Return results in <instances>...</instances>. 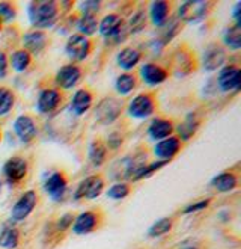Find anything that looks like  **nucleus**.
Segmentation results:
<instances>
[{
  "mask_svg": "<svg viewBox=\"0 0 241 249\" xmlns=\"http://www.w3.org/2000/svg\"><path fill=\"white\" fill-rule=\"evenodd\" d=\"M29 23L35 31H45L57 24L60 17L59 3L53 0H36L27 5Z\"/></svg>",
  "mask_w": 241,
  "mask_h": 249,
  "instance_id": "obj_1",
  "label": "nucleus"
},
{
  "mask_svg": "<svg viewBox=\"0 0 241 249\" xmlns=\"http://www.w3.org/2000/svg\"><path fill=\"white\" fill-rule=\"evenodd\" d=\"M122 110H124V103L120 101V98L105 97L98 101V105L94 109L95 121L103 125H110L119 118Z\"/></svg>",
  "mask_w": 241,
  "mask_h": 249,
  "instance_id": "obj_2",
  "label": "nucleus"
},
{
  "mask_svg": "<svg viewBox=\"0 0 241 249\" xmlns=\"http://www.w3.org/2000/svg\"><path fill=\"white\" fill-rule=\"evenodd\" d=\"M98 34L107 41L120 42L127 35L124 18L119 14H107L101 21H98Z\"/></svg>",
  "mask_w": 241,
  "mask_h": 249,
  "instance_id": "obj_3",
  "label": "nucleus"
},
{
  "mask_svg": "<svg viewBox=\"0 0 241 249\" xmlns=\"http://www.w3.org/2000/svg\"><path fill=\"white\" fill-rule=\"evenodd\" d=\"M213 6L211 2H204V0H191V2H184L178 8V20L187 24H198L207 18L209 9Z\"/></svg>",
  "mask_w": 241,
  "mask_h": 249,
  "instance_id": "obj_4",
  "label": "nucleus"
},
{
  "mask_svg": "<svg viewBox=\"0 0 241 249\" xmlns=\"http://www.w3.org/2000/svg\"><path fill=\"white\" fill-rule=\"evenodd\" d=\"M39 196L36 190L29 189L20 195V198L15 201V204L11 209V222H23L30 216L36 206H38Z\"/></svg>",
  "mask_w": 241,
  "mask_h": 249,
  "instance_id": "obj_5",
  "label": "nucleus"
},
{
  "mask_svg": "<svg viewBox=\"0 0 241 249\" xmlns=\"http://www.w3.org/2000/svg\"><path fill=\"white\" fill-rule=\"evenodd\" d=\"M155 100L154 97L148 94V92H143V94H138L134 95L127 105V113L130 118L133 120H146L149 118L151 115L155 112Z\"/></svg>",
  "mask_w": 241,
  "mask_h": 249,
  "instance_id": "obj_6",
  "label": "nucleus"
},
{
  "mask_svg": "<svg viewBox=\"0 0 241 249\" xmlns=\"http://www.w3.org/2000/svg\"><path fill=\"white\" fill-rule=\"evenodd\" d=\"M104 178L101 175H89V177L83 178L77 187H75L72 198L74 201H92L97 199L103 192H104Z\"/></svg>",
  "mask_w": 241,
  "mask_h": 249,
  "instance_id": "obj_7",
  "label": "nucleus"
},
{
  "mask_svg": "<svg viewBox=\"0 0 241 249\" xmlns=\"http://www.w3.org/2000/svg\"><path fill=\"white\" fill-rule=\"evenodd\" d=\"M90 52H92V41L80 34H72L68 36L65 42V53L69 59L74 62H83L86 61Z\"/></svg>",
  "mask_w": 241,
  "mask_h": 249,
  "instance_id": "obj_8",
  "label": "nucleus"
},
{
  "mask_svg": "<svg viewBox=\"0 0 241 249\" xmlns=\"http://www.w3.org/2000/svg\"><path fill=\"white\" fill-rule=\"evenodd\" d=\"M29 172V162L24 157L12 156L3 165V178L9 186H17L24 181Z\"/></svg>",
  "mask_w": 241,
  "mask_h": 249,
  "instance_id": "obj_9",
  "label": "nucleus"
},
{
  "mask_svg": "<svg viewBox=\"0 0 241 249\" xmlns=\"http://www.w3.org/2000/svg\"><path fill=\"white\" fill-rule=\"evenodd\" d=\"M216 86L223 94H231L240 91V68L237 65H224L219 70Z\"/></svg>",
  "mask_w": 241,
  "mask_h": 249,
  "instance_id": "obj_10",
  "label": "nucleus"
},
{
  "mask_svg": "<svg viewBox=\"0 0 241 249\" xmlns=\"http://www.w3.org/2000/svg\"><path fill=\"white\" fill-rule=\"evenodd\" d=\"M12 130H14V135L17 136V139L24 145L34 142L35 138L38 136V125L32 116H29V115L17 116L12 124Z\"/></svg>",
  "mask_w": 241,
  "mask_h": 249,
  "instance_id": "obj_11",
  "label": "nucleus"
},
{
  "mask_svg": "<svg viewBox=\"0 0 241 249\" xmlns=\"http://www.w3.org/2000/svg\"><path fill=\"white\" fill-rule=\"evenodd\" d=\"M42 189H44V192L49 195V198H52L53 201H60L65 196L67 189H68V180L65 177V174L60 171L52 172L49 177L44 180Z\"/></svg>",
  "mask_w": 241,
  "mask_h": 249,
  "instance_id": "obj_12",
  "label": "nucleus"
},
{
  "mask_svg": "<svg viewBox=\"0 0 241 249\" xmlns=\"http://www.w3.org/2000/svg\"><path fill=\"white\" fill-rule=\"evenodd\" d=\"M100 225V216L98 213L92 210L82 212L80 214L74 216V222L71 225V230L75 236H87V234L94 232Z\"/></svg>",
  "mask_w": 241,
  "mask_h": 249,
  "instance_id": "obj_13",
  "label": "nucleus"
},
{
  "mask_svg": "<svg viewBox=\"0 0 241 249\" xmlns=\"http://www.w3.org/2000/svg\"><path fill=\"white\" fill-rule=\"evenodd\" d=\"M82 79V70L75 64H67L64 67H60L54 76V83L57 88L64 91L72 89Z\"/></svg>",
  "mask_w": 241,
  "mask_h": 249,
  "instance_id": "obj_14",
  "label": "nucleus"
},
{
  "mask_svg": "<svg viewBox=\"0 0 241 249\" xmlns=\"http://www.w3.org/2000/svg\"><path fill=\"white\" fill-rule=\"evenodd\" d=\"M60 105H62V94H60V91L54 89V88H47V89H42L38 95L36 110L41 115H50L56 112Z\"/></svg>",
  "mask_w": 241,
  "mask_h": 249,
  "instance_id": "obj_15",
  "label": "nucleus"
},
{
  "mask_svg": "<svg viewBox=\"0 0 241 249\" xmlns=\"http://www.w3.org/2000/svg\"><path fill=\"white\" fill-rule=\"evenodd\" d=\"M226 64V50L220 44H209L202 54V67L205 71L213 72L224 67Z\"/></svg>",
  "mask_w": 241,
  "mask_h": 249,
  "instance_id": "obj_16",
  "label": "nucleus"
},
{
  "mask_svg": "<svg viewBox=\"0 0 241 249\" xmlns=\"http://www.w3.org/2000/svg\"><path fill=\"white\" fill-rule=\"evenodd\" d=\"M181 148H183V142L172 135L163 141H158L154 145V156L157 157V160H160V162L169 163L171 160L175 159V156L181 151Z\"/></svg>",
  "mask_w": 241,
  "mask_h": 249,
  "instance_id": "obj_17",
  "label": "nucleus"
},
{
  "mask_svg": "<svg viewBox=\"0 0 241 249\" xmlns=\"http://www.w3.org/2000/svg\"><path fill=\"white\" fill-rule=\"evenodd\" d=\"M139 76L143 80L145 85L148 86H158L161 83H164L169 77V71L163 68L158 64L154 62H146L140 67L139 70Z\"/></svg>",
  "mask_w": 241,
  "mask_h": 249,
  "instance_id": "obj_18",
  "label": "nucleus"
},
{
  "mask_svg": "<svg viewBox=\"0 0 241 249\" xmlns=\"http://www.w3.org/2000/svg\"><path fill=\"white\" fill-rule=\"evenodd\" d=\"M92 103H94V94L90 92L87 88H80V89L75 91L71 97L69 110L75 116H83L85 113L90 110Z\"/></svg>",
  "mask_w": 241,
  "mask_h": 249,
  "instance_id": "obj_19",
  "label": "nucleus"
},
{
  "mask_svg": "<svg viewBox=\"0 0 241 249\" xmlns=\"http://www.w3.org/2000/svg\"><path fill=\"white\" fill-rule=\"evenodd\" d=\"M23 49L32 56V54H41L45 47H47V35H45V32L42 31H35V29H32V31H29L23 35Z\"/></svg>",
  "mask_w": 241,
  "mask_h": 249,
  "instance_id": "obj_20",
  "label": "nucleus"
},
{
  "mask_svg": "<svg viewBox=\"0 0 241 249\" xmlns=\"http://www.w3.org/2000/svg\"><path fill=\"white\" fill-rule=\"evenodd\" d=\"M173 131H175L173 123L171 120H166V118H154V120H151V123H149V125L146 128V133H148L149 139H153L155 142L172 136Z\"/></svg>",
  "mask_w": 241,
  "mask_h": 249,
  "instance_id": "obj_21",
  "label": "nucleus"
},
{
  "mask_svg": "<svg viewBox=\"0 0 241 249\" xmlns=\"http://www.w3.org/2000/svg\"><path fill=\"white\" fill-rule=\"evenodd\" d=\"M149 20L155 27H163L169 20L171 16V3L163 2V0H157V2H151L148 9Z\"/></svg>",
  "mask_w": 241,
  "mask_h": 249,
  "instance_id": "obj_22",
  "label": "nucleus"
},
{
  "mask_svg": "<svg viewBox=\"0 0 241 249\" xmlns=\"http://www.w3.org/2000/svg\"><path fill=\"white\" fill-rule=\"evenodd\" d=\"M142 61V52L136 47H124L116 54V64L124 71H131Z\"/></svg>",
  "mask_w": 241,
  "mask_h": 249,
  "instance_id": "obj_23",
  "label": "nucleus"
},
{
  "mask_svg": "<svg viewBox=\"0 0 241 249\" xmlns=\"http://www.w3.org/2000/svg\"><path fill=\"white\" fill-rule=\"evenodd\" d=\"M201 125V120H199V116L196 115V113H189L186 118L181 121L178 125H176V138L183 142V141H189L191 139L194 135H196V131H198Z\"/></svg>",
  "mask_w": 241,
  "mask_h": 249,
  "instance_id": "obj_24",
  "label": "nucleus"
},
{
  "mask_svg": "<svg viewBox=\"0 0 241 249\" xmlns=\"http://www.w3.org/2000/svg\"><path fill=\"white\" fill-rule=\"evenodd\" d=\"M20 230L12 225V224H5L0 228V248L2 249H17L20 246Z\"/></svg>",
  "mask_w": 241,
  "mask_h": 249,
  "instance_id": "obj_25",
  "label": "nucleus"
},
{
  "mask_svg": "<svg viewBox=\"0 0 241 249\" xmlns=\"http://www.w3.org/2000/svg\"><path fill=\"white\" fill-rule=\"evenodd\" d=\"M211 186L220 194H228L238 186V177L234 172H220L211 180Z\"/></svg>",
  "mask_w": 241,
  "mask_h": 249,
  "instance_id": "obj_26",
  "label": "nucleus"
},
{
  "mask_svg": "<svg viewBox=\"0 0 241 249\" xmlns=\"http://www.w3.org/2000/svg\"><path fill=\"white\" fill-rule=\"evenodd\" d=\"M136 86H138V77L131 72H122L115 80V91L120 97L130 95L136 89Z\"/></svg>",
  "mask_w": 241,
  "mask_h": 249,
  "instance_id": "obj_27",
  "label": "nucleus"
},
{
  "mask_svg": "<svg viewBox=\"0 0 241 249\" xmlns=\"http://www.w3.org/2000/svg\"><path fill=\"white\" fill-rule=\"evenodd\" d=\"M146 21H148V14L145 9H136L130 18L125 23V29H127V34L130 35H138L140 34L143 29L146 27Z\"/></svg>",
  "mask_w": 241,
  "mask_h": 249,
  "instance_id": "obj_28",
  "label": "nucleus"
},
{
  "mask_svg": "<svg viewBox=\"0 0 241 249\" xmlns=\"http://www.w3.org/2000/svg\"><path fill=\"white\" fill-rule=\"evenodd\" d=\"M89 162L94 168H100L104 165L105 159H107V146L103 143L101 141H94L89 145V151H87Z\"/></svg>",
  "mask_w": 241,
  "mask_h": 249,
  "instance_id": "obj_29",
  "label": "nucleus"
},
{
  "mask_svg": "<svg viewBox=\"0 0 241 249\" xmlns=\"http://www.w3.org/2000/svg\"><path fill=\"white\" fill-rule=\"evenodd\" d=\"M222 41L224 44V47H228L232 52H237L241 49V27L231 24L226 26L224 31L222 34Z\"/></svg>",
  "mask_w": 241,
  "mask_h": 249,
  "instance_id": "obj_30",
  "label": "nucleus"
},
{
  "mask_svg": "<svg viewBox=\"0 0 241 249\" xmlns=\"http://www.w3.org/2000/svg\"><path fill=\"white\" fill-rule=\"evenodd\" d=\"M9 65L15 72H24L30 64H32V56H30L24 49H18L12 52V54L8 57Z\"/></svg>",
  "mask_w": 241,
  "mask_h": 249,
  "instance_id": "obj_31",
  "label": "nucleus"
},
{
  "mask_svg": "<svg viewBox=\"0 0 241 249\" xmlns=\"http://www.w3.org/2000/svg\"><path fill=\"white\" fill-rule=\"evenodd\" d=\"M77 31L80 35L90 38L98 31V20L94 16H80L77 20Z\"/></svg>",
  "mask_w": 241,
  "mask_h": 249,
  "instance_id": "obj_32",
  "label": "nucleus"
},
{
  "mask_svg": "<svg viewBox=\"0 0 241 249\" xmlns=\"http://www.w3.org/2000/svg\"><path fill=\"white\" fill-rule=\"evenodd\" d=\"M172 227H173L172 217H161L148 228V237L158 239V237L164 236V234H168L172 230Z\"/></svg>",
  "mask_w": 241,
  "mask_h": 249,
  "instance_id": "obj_33",
  "label": "nucleus"
},
{
  "mask_svg": "<svg viewBox=\"0 0 241 249\" xmlns=\"http://www.w3.org/2000/svg\"><path fill=\"white\" fill-rule=\"evenodd\" d=\"M15 105V94L9 88L0 86V118L6 116L12 112Z\"/></svg>",
  "mask_w": 241,
  "mask_h": 249,
  "instance_id": "obj_34",
  "label": "nucleus"
},
{
  "mask_svg": "<svg viewBox=\"0 0 241 249\" xmlns=\"http://www.w3.org/2000/svg\"><path fill=\"white\" fill-rule=\"evenodd\" d=\"M131 192L130 189V184L125 183V181H116L113 183L107 190H105V195H107V198L113 199V201H122L125 199Z\"/></svg>",
  "mask_w": 241,
  "mask_h": 249,
  "instance_id": "obj_35",
  "label": "nucleus"
},
{
  "mask_svg": "<svg viewBox=\"0 0 241 249\" xmlns=\"http://www.w3.org/2000/svg\"><path fill=\"white\" fill-rule=\"evenodd\" d=\"M179 24H181V21L178 18H169L168 23L161 27V31H163L161 32V44L163 46L171 42L176 36V34L179 32Z\"/></svg>",
  "mask_w": 241,
  "mask_h": 249,
  "instance_id": "obj_36",
  "label": "nucleus"
},
{
  "mask_svg": "<svg viewBox=\"0 0 241 249\" xmlns=\"http://www.w3.org/2000/svg\"><path fill=\"white\" fill-rule=\"evenodd\" d=\"M101 2L100 0H85V2L79 3V11L82 12V16H94L97 17V14L101 9Z\"/></svg>",
  "mask_w": 241,
  "mask_h": 249,
  "instance_id": "obj_37",
  "label": "nucleus"
},
{
  "mask_svg": "<svg viewBox=\"0 0 241 249\" xmlns=\"http://www.w3.org/2000/svg\"><path fill=\"white\" fill-rule=\"evenodd\" d=\"M175 62H176L178 76H186L189 72H191V59L186 57L183 52H178V54L175 56Z\"/></svg>",
  "mask_w": 241,
  "mask_h": 249,
  "instance_id": "obj_38",
  "label": "nucleus"
},
{
  "mask_svg": "<svg viewBox=\"0 0 241 249\" xmlns=\"http://www.w3.org/2000/svg\"><path fill=\"white\" fill-rule=\"evenodd\" d=\"M17 17V11L9 2H0V23H11Z\"/></svg>",
  "mask_w": 241,
  "mask_h": 249,
  "instance_id": "obj_39",
  "label": "nucleus"
},
{
  "mask_svg": "<svg viewBox=\"0 0 241 249\" xmlns=\"http://www.w3.org/2000/svg\"><path fill=\"white\" fill-rule=\"evenodd\" d=\"M72 222H74V214H72V213H65L64 216H60V217L57 219V222H56L54 228H56L59 232H64V231H67L68 228H71Z\"/></svg>",
  "mask_w": 241,
  "mask_h": 249,
  "instance_id": "obj_40",
  "label": "nucleus"
},
{
  "mask_svg": "<svg viewBox=\"0 0 241 249\" xmlns=\"http://www.w3.org/2000/svg\"><path fill=\"white\" fill-rule=\"evenodd\" d=\"M211 204V199L207 198V199H201V201H196V202H191L189 206L183 210L184 214H191V213H196V212H201V210H205L208 206Z\"/></svg>",
  "mask_w": 241,
  "mask_h": 249,
  "instance_id": "obj_41",
  "label": "nucleus"
},
{
  "mask_svg": "<svg viewBox=\"0 0 241 249\" xmlns=\"http://www.w3.org/2000/svg\"><path fill=\"white\" fill-rule=\"evenodd\" d=\"M9 70V61H8V56L5 52L0 50V80H3L6 79L8 76V71Z\"/></svg>",
  "mask_w": 241,
  "mask_h": 249,
  "instance_id": "obj_42",
  "label": "nucleus"
},
{
  "mask_svg": "<svg viewBox=\"0 0 241 249\" xmlns=\"http://www.w3.org/2000/svg\"><path fill=\"white\" fill-rule=\"evenodd\" d=\"M122 145V138H120L119 135H116V133H113V135H110L109 136V139H107V148H112V150H116V148H119V146Z\"/></svg>",
  "mask_w": 241,
  "mask_h": 249,
  "instance_id": "obj_43",
  "label": "nucleus"
},
{
  "mask_svg": "<svg viewBox=\"0 0 241 249\" xmlns=\"http://www.w3.org/2000/svg\"><path fill=\"white\" fill-rule=\"evenodd\" d=\"M240 12H241V3L237 2L234 9H232V18H234V24L241 27V18H240Z\"/></svg>",
  "mask_w": 241,
  "mask_h": 249,
  "instance_id": "obj_44",
  "label": "nucleus"
},
{
  "mask_svg": "<svg viewBox=\"0 0 241 249\" xmlns=\"http://www.w3.org/2000/svg\"><path fill=\"white\" fill-rule=\"evenodd\" d=\"M2 190H3V181L0 180V195H2Z\"/></svg>",
  "mask_w": 241,
  "mask_h": 249,
  "instance_id": "obj_45",
  "label": "nucleus"
},
{
  "mask_svg": "<svg viewBox=\"0 0 241 249\" xmlns=\"http://www.w3.org/2000/svg\"><path fill=\"white\" fill-rule=\"evenodd\" d=\"M0 31H2V23H0Z\"/></svg>",
  "mask_w": 241,
  "mask_h": 249,
  "instance_id": "obj_46",
  "label": "nucleus"
},
{
  "mask_svg": "<svg viewBox=\"0 0 241 249\" xmlns=\"http://www.w3.org/2000/svg\"><path fill=\"white\" fill-rule=\"evenodd\" d=\"M0 139H2V131H0Z\"/></svg>",
  "mask_w": 241,
  "mask_h": 249,
  "instance_id": "obj_47",
  "label": "nucleus"
}]
</instances>
